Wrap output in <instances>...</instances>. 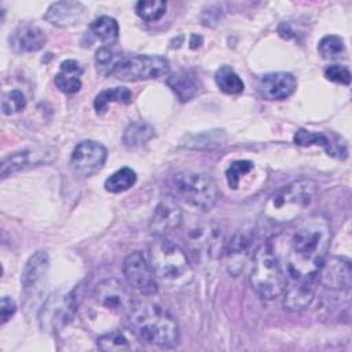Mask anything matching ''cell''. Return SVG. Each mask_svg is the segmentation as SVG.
I'll list each match as a JSON object with an SVG mask.
<instances>
[{
	"instance_id": "obj_22",
	"label": "cell",
	"mask_w": 352,
	"mask_h": 352,
	"mask_svg": "<svg viewBox=\"0 0 352 352\" xmlns=\"http://www.w3.org/2000/svg\"><path fill=\"white\" fill-rule=\"evenodd\" d=\"M293 140L297 146H302V147L312 146V144L322 146L326 148L329 155H333L337 158L346 157V147L344 143H333L331 140H329V138L326 135H323L320 132H312V131H307V129L301 128L294 133Z\"/></svg>"
},
{
	"instance_id": "obj_26",
	"label": "cell",
	"mask_w": 352,
	"mask_h": 352,
	"mask_svg": "<svg viewBox=\"0 0 352 352\" xmlns=\"http://www.w3.org/2000/svg\"><path fill=\"white\" fill-rule=\"evenodd\" d=\"M153 136H154V128L150 124L144 121H136L129 124L125 128L122 135V142L126 147L135 148L146 144Z\"/></svg>"
},
{
	"instance_id": "obj_30",
	"label": "cell",
	"mask_w": 352,
	"mask_h": 352,
	"mask_svg": "<svg viewBox=\"0 0 352 352\" xmlns=\"http://www.w3.org/2000/svg\"><path fill=\"white\" fill-rule=\"evenodd\" d=\"M98 346L99 349L106 352H121L133 349L131 340L120 330H113L102 334L98 338Z\"/></svg>"
},
{
	"instance_id": "obj_13",
	"label": "cell",
	"mask_w": 352,
	"mask_h": 352,
	"mask_svg": "<svg viewBox=\"0 0 352 352\" xmlns=\"http://www.w3.org/2000/svg\"><path fill=\"white\" fill-rule=\"evenodd\" d=\"M187 242L195 253L205 254L208 257L219 256L224 246L221 230L210 224H199L191 228L188 231Z\"/></svg>"
},
{
	"instance_id": "obj_28",
	"label": "cell",
	"mask_w": 352,
	"mask_h": 352,
	"mask_svg": "<svg viewBox=\"0 0 352 352\" xmlns=\"http://www.w3.org/2000/svg\"><path fill=\"white\" fill-rule=\"evenodd\" d=\"M132 99V94L125 87H116L111 89H104L100 94L96 95L94 100V107L98 114H102L107 110V106L111 102H120V103H129Z\"/></svg>"
},
{
	"instance_id": "obj_15",
	"label": "cell",
	"mask_w": 352,
	"mask_h": 352,
	"mask_svg": "<svg viewBox=\"0 0 352 352\" xmlns=\"http://www.w3.org/2000/svg\"><path fill=\"white\" fill-rule=\"evenodd\" d=\"M318 275L320 278V283L326 289L341 292V293L349 292V286H351L349 261L338 257L330 258L323 263Z\"/></svg>"
},
{
	"instance_id": "obj_7",
	"label": "cell",
	"mask_w": 352,
	"mask_h": 352,
	"mask_svg": "<svg viewBox=\"0 0 352 352\" xmlns=\"http://www.w3.org/2000/svg\"><path fill=\"white\" fill-rule=\"evenodd\" d=\"M169 73V62L161 55H122L111 76L122 81L160 78Z\"/></svg>"
},
{
	"instance_id": "obj_21",
	"label": "cell",
	"mask_w": 352,
	"mask_h": 352,
	"mask_svg": "<svg viewBox=\"0 0 352 352\" xmlns=\"http://www.w3.org/2000/svg\"><path fill=\"white\" fill-rule=\"evenodd\" d=\"M283 305L289 311L305 309L314 300L312 280H293V285L285 287Z\"/></svg>"
},
{
	"instance_id": "obj_17",
	"label": "cell",
	"mask_w": 352,
	"mask_h": 352,
	"mask_svg": "<svg viewBox=\"0 0 352 352\" xmlns=\"http://www.w3.org/2000/svg\"><path fill=\"white\" fill-rule=\"evenodd\" d=\"M85 11V6L80 1H56L48 7L44 19L59 28H70L81 22Z\"/></svg>"
},
{
	"instance_id": "obj_23",
	"label": "cell",
	"mask_w": 352,
	"mask_h": 352,
	"mask_svg": "<svg viewBox=\"0 0 352 352\" xmlns=\"http://www.w3.org/2000/svg\"><path fill=\"white\" fill-rule=\"evenodd\" d=\"M82 74V66L74 59H66L60 63L59 72L55 74L54 82L63 94H74L81 88L80 76Z\"/></svg>"
},
{
	"instance_id": "obj_2",
	"label": "cell",
	"mask_w": 352,
	"mask_h": 352,
	"mask_svg": "<svg viewBox=\"0 0 352 352\" xmlns=\"http://www.w3.org/2000/svg\"><path fill=\"white\" fill-rule=\"evenodd\" d=\"M129 322L135 336L151 345L170 348L179 342V324L162 305L151 301L133 304Z\"/></svg>"
},
{
	"instance_id": "obj_24",
	"label": "cell",
	"mask_w": 352,
	"mask_h": 352,
	"mask_svg": "<svg viewBox=\"0 0 352 352\" xmlns=\"http://www.w3.org/2000/svg\"><path fill=\"white\" fill-rule=\"evenodd\" d=\"M227 139V135L223 129H212V131H202L198 133H188L186 135L180 146L192 150H210L214 147L221 146Z\"/></svg>"
},
{
	"instance_id": "obj_31",
	"label": "cell",
	"mask_w": 352,
	"mask_h": 352,
	"mask_svg": "<svg viewBox=\"0 0 352 352\" xmlns=\"http://www.w3.org/2000/svg\"><path fill=\"white\" fill-rule=\"evenodd\" d=\"M166 11V1L162 0H140L135 6V12L139 18L147 22L158 21Z\"/></svg>"
},
{
	"instance_id": "obj_18",
	"label": "cell",
	"mask_w": 352,
	"mask_h": 352,
	"mask_svg": "<svg viewBox=\"0 0 352 352\" xmlns=\"http://www.w3.org/2000/svg\"><path fill=\"white\" fill-rule=\"evenodd\" d=\"M52 155L54 151H48V148H23L19 151H15L7 157L3 158L1 162V177L6 179L7 176L25 169L32 165H38L45 162V157Z\"/></svg>"
},
{
	"instance_id": "obj_9",
	"label": "cell",
	"mask_w": 352,
	"mask_h": 352,
	"mask_svg": "<svg viewBox=\"0 0 352 352\" xmlns=\"http://www.w3.org/2000/svg\"><path fill=\"white\" fill-rule=\"evenodd\" d=\"M107 158V150L95 140L80 142L70 155V168L78 177H89L99 172Z\"/></svg>"
},
{
	"instance_id": "obj_10",
	"label": "cell",
	"mask_w": 352,
	"mask_h": 352,
	"mask_svg": "<svg viewBox=\"0 0 352 352\" xmlns=\"http://www.w3.org/2000/svg\"><path fill=\"white\" fill-rule=\"evenodd\" d=\"M122 271L128 283L140 294L154 296L158 293L154 272L140 252H132L125 257Z\"/></svg>"
},
{
	"instance_id": "obj_14",
	"label": "cell",
	"mask_w": 352,
	"mask_h": 352,
	"mask_svg": "<svg viewBox=\"0 0 352 352\" xmlns=\"http://www.w3.org/2000/svg\"><path fill=\"white\" fill-rule=\"evenodd\" d=\"M297 87L293 74L286 72L267 73L258 78L257 89L267 100H282L290 96Z\"/></svg>"
},
{
	"instance_id": "obj_8",
	"label": "cell",
	"mask_w": 352,
	"mask_h": 352,
	"mask_svg": "<svg viewBox=\"0 0 352 352\" xmlns=\"http://www.w3.org/2000/svg\"><path fill=\"white\" fill-rule=\"evenodd\" d=\"M77 305L78 302L74 290L67 294L50 296L38 315L41 329L50 333L60 330L73 318L74 312L77 311Z\"/></svg>"
},
{
	"instance_id": "obj_38",
	"label": "cell",
	"mask_w": 352,
	"mask_h": 352,
	"mask_svg": "<svg viewBox=\"0 0 352 352\" xmlns=\"http://www.w3.org/2000/svg\"><path fill=\"white\" fill-rule=\"evenodd\" d=\"M202 37L201 36H198V34H191V40H190V47L192 48V50H195V48H198L201 44H202Z\"/></svg>"
},
{
	"instance_id": "obj_12",
	"label": "cell",
	"mask_w": 352,
	"mask_h": 352,
	"mask_svg": "<svg viewBox=\"0 0 352 352\" xmlns=\"http://www.w3.org/2000/svg\"><path fill=\"white\" fill-rule=\"evenodd\" d=\"M183 213L175 197L162 198L155 206L150 219V230L157 236L177 230L182 226Z\"/></svg>"
},
{
	"instance_id": "obj_25",
	"label": "cell",
	"mask_w": 352,
	"mask_h": 352,
	"mask_svg": "<svg viewBox=\"0 0 352 352\" xmlns=\"http://www.w3.org/2000/svg\"><path fill=\"white\" fill-rule=\"evenodd\" d=\"M89 32L98 38L100 40L103 44L106 45H111L117 41L118 38V23L114 18L107 16V15H102L96 19H94L89 25Z\"/></svg>"
},
{
	"instance_id": "obj_1",
	"label": "cell",
	"mask_w": 352,
	"mask_h": 352,
	"mask_svg": "<svg viewBox=\"0 0 352 352\" xmlns=\"http://www.w3.org/2000/svg\"><path fill=\"white\" fill-rule=\"evenodd\" d=\"M331 239L329 220L315 214L293 232L286 254V272L292 280H314L326 261Z\"/></svg>"
},
{
	"instance_id": "obj_33",
	"label": "cell",
	"mask_w": 352,
	"mask_h": 352,
	"mask_svg": "<svg viewBox=\"0 0 352 352\" xmlns=\"http://www.w3.org/2000/svg\"><path fill=\"white\" fill-rule=\"evenodd\" d=\"M121 56L122 54L114 51L110 47H100L95 54V63L98 66V70L106 76L111 74Z\"/></svg>"
},
{
	"instance_id": "obj_32",
	"label": "cell",
	"mask_w": 352,
	"mask_h": 352,
	"mask_svg": "<svg viewBox=\"0 0 352 352\" xmlns=\"http://www.w3.org/2000/svg\"><path fill=\"white\" fill-rule=\"evenodd\" d=\"M318 51L324 59H337L345 54V44L340 36L327 34L319 41Z\"/></svg>"
},
{
	"instance_id": "obj_27",
	"label": "cell",
	"mask_w": 352,
	"mask_h": 352,
	"mask_svg": "<svg viewBox=\"0 0 352 352\" xmlns=\"http://www.w3.org/2000/svg\"><path fill=\"white\" fill-rule=\"evenodd\" d=\"M214 81L220 91L228 95L241 94L245 88L242 78L235 73V70L230 66H221L214 73Z\"/></svg>"
},
{
	"instance_id": "obj_5",
	"label": "cell",
	"mask_w": 352,
	"mask_h": 352,
	"mask_svg": "<svg viewBox=\"0 0 352 352\" xmlns=\"http://www.w3.org/2000/svg\"><path fill=\"white\" fill-rule=\"evenodd\" d=\"M150 267L161 280L179 283L191 275V267L186 253L173 242L160 236L148 248Z\"/></svg>"
},
{
	"instance_id": "obj_34",
	"label": "cell",
	"mask_w": 352,
	"mask_h": 352,
	"mask_svg": "<svg viewBox=\"0 0 352 352\" xmlns=\"http://www.w3.org/2000/svg\"><path fill=\"white\" fill-rule=\"evenodd\" d=\"M25 107H26V99L19 89H11L3 95V99H1L3 114L11 116L22 111Z\"/></svg>"
},
{
	"instance_id": "obj_37",
	"label": "cell",
	"mask_w": 352,
	"mask_h": 352,
	"mask_svg": "<svg viewBox=\"0 0 352 352\" xmlns=\"http://www.w3.org/2000/svg\"><path fill=\"white\" fill-rule=\"evenodd\" d=\"M16 311V304L15 301L8 297V296H4L1 298V307H0V319H1V323H6L8 319H11V316L15 314Z\"/></svg>"
},
{
	"instance_id": "obj_29",
	"label": "cell",
	"mask_w": 352,
	"mask_h": 352,
	"mask_svg": "<svg viewBox=\"0 0 352 352\" xmlns=\"http://www.w3.org/2000/svg\"><path fill=\"white\" fill-rule=\"evenodd\" d=\"M136 182V173L133 169L124 166L114 173H111L106 180H104V188L109 192L118 194L129 190Z\"/></svg>"
},
{
	"instance_id": "obj_3",
	"label": "cell",
	"mask_w": 352,
	"mask_h": 352,
	"mask_svg": "<svg viewBox=\"0 0 352 352\" xmlns=\"http://www.w3.org/2000/svg\"><path fill=\"white\" fill-rule=\"evenodd\" d=\"M316 190L318 186L311 179L294 180L268 198L263 214L275 226L289 224L311 206Z\"/></svg>"
},
{
	"instance_id": "obj_20",
	"label": "cell",
	"mask_w": 352,
	"mask_h": 352,
	"mask_svg": "<svg viewBox=\"0 0 352 352\" xmlns=\"http://www.w3.org/2000/svg\"><path fill=\"white\" fill-rule=\"evenodd\" d=\"M48 265H50V260L45 252L38 250L33 253L22 270V276H21L22 289L28 292L34 286H37L44 279L48 271Z\"/></svg>"
},
{
	"instance_id": "obj_16",
	"label": "cell",
	"mask_w": 352,
	"mask_h": 352,
	"mask_svg": "<svg viewBox=\"0 0 352 352\" xmlns=\"http://www.w3.org/2000/svg\"><path fill=\"white\" fill-rule=\"evenodd\" d=\"M47 41L43 29L32 23L18 25L10 36V47L18 54L40 51Z\"/></svg>"
},
{
	"instance_id": "obj_11",
	"label": "cell",
	"mask_w": 352,
	"mask_h": 352,
	"mask_svg": "<svg viewBox=\"0 0 352 352\" xmlns=\"http://www.w3.org/2000/svg\"><path fill=\"white\" fill-rule=\"evenodd\" d=\"M94 297L103 308L116 314H129L133 305L124 285L114 278L99 282L94 290Z\"/></svg>"
},
{
	"instance_id": "obj_19",
	"label": "cell",
	"mask_w": 352,
	"mask_h": 352,
	"mask_svg": "<svg viewBox=\"0 0 352 352\" xmlns=\"http://www.w3.org/2000/svg\"><path fill=\"white\" fill-rule=\"evenodd\" d=\"M166 84L176 94L180 102L194 99L201 91V80L191 70H182L170 74L166 78Z\"/></svg>"
},
{
	"instance_id": "obj_4",
	"label": "cell",
	"mask_w": 352,
	"mask_h": 352,
	"mask_svg": "<svg viewBox=\"0 0 352 352\" xmlns=\"http://www.w3.org/2000/svg\"><path fill=\"white\" fill-rule=\"evenodd\" d=\"M250 285L263 300L279 297L286 287L285 274L271 245H261L253 254Z\"/></svg>"
},
{
	"instance_id": "obj_35",
	"label": "cell",
	"mask_w": 352,
	"mask_h": 352,
	"mask_svg": "<svg viewBox=\"0 0 352 352\" xmlns=\"http://www.w3.org/2000/svg\"><path fill=\"white\" fill-rule=\"evenodd\" d=\"M253 169V162L248 160H238L230 164V166L226 170V177L230 188L235 190L239 186V180L243 175L249 173Z\"/></svg>"
},
{
	"instance_id": "obj_6",
	"label": "cell",
	"mask_w": 352,
	"mask_h": 352,
	"mask_svg": "<svg viewBox=\"0 0 352 352\" xmlns=\"http://www.w3.org/2000/svg\"><path fill=\"white\" fill-rule=\"evenodd\" d=\"M172 186L176 198L197 210L212 209L220 195L212 177L191 170L175 175Z\"/></svg>"
},
{
	"instance_id": "obj_36",
	"label": "cell",
	"mask_w": 352,
	"mask_h": 352,
	"mask_svg": "<svg viewBox=\"0 0 352 352\" xmlns=\"http://www.w3.org/2000/svg\"><path fill=\"white\" fill-rule=\"evenodd\" d=\"M324 77L329 81L342 84V85H349L351 82V73L345 66L341 65H330L324 69Z\"/></svg>"
}]
</instances>
